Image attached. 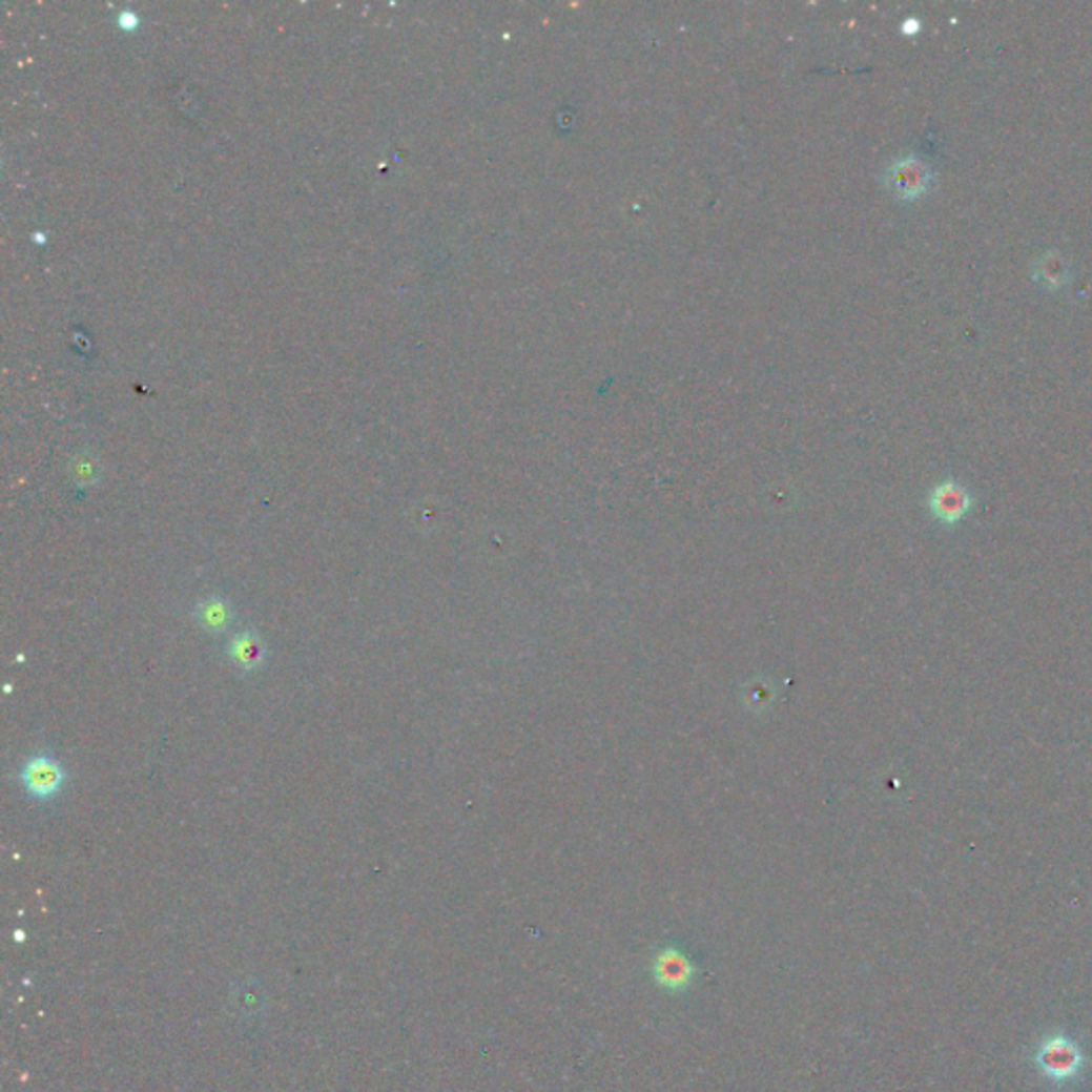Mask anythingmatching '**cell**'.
<instances>
[{"label":"cell","instance_id":"cell-9","mask_svg":"<svg viewBox=\"0 0 1092 1092\" xmlns=\"http://www.w3.org/2000/svg\"><path fill=\"white\" fill-rule=\"evenodd\" d=\"M918 28H920V22H918V20H909V22H907V28H903V30H907V33L913 35Z\"/></svg>","mask_w":1092,"mask_h":1092},{"label":"cell","instance_id":"cell-1","mask_svg":"<svg viewBox=\"0 0 1092 1092\" xmlns=\"http://www.w3.org/2000/svg\"><path fill=\"white\" fill-rule=\"evenodd\" d=\"M1033 1063L1037 1071L1054 1086L1077 1081L1086 1069V1054L1075 1039L1065 1033L1048 1035L1039 1042Z\"/></svg>","mask_w":1092,"mask_h":1092},{"label":"cell","instance_id":"cell-5","mask_svg":"<svg viewBox=\"0 0 1092 1092\" xmlns=\"http://www.w3.org/2000/svg\"><path fill=\"white\" fill-rule=\"evenodd\" d=\"M696 967L679 948H666L653 961V980L666 990H683L692 984Z\"/></svg>","mask_w":1092,"mask_h":1092},{"label":"cell","instance_id":"cell-2","mask_svg":"<svg viewBox=\"0 0 1092 1092\" xmlns=\"http://www.w3.org/2000/svg\"><path fill=\"white\" fill-rule=\"evenodd\" d=\"M928 511L936 523L945 528H956L971 515L973 495L963 482L954 478L941 480L928 493Z\"/></svg>","mask_w":1092,"mask_h":1092},{"label":"cell","instance_id":"cell-6","mask_svg":"<svg viewBox=\"0 0 1092 1092\" xmlns=\"http://www.w3.org/2000/svg\"><path fill=\"white\" fill-rule=\"evenodd\" d=\"M227 655L231 662L242 671H256L265 662V644L261 636L252 630H244L235 634L227 644Z\"/></svg>","mask_w":1092,"mask_h":1092},{"label":"cell","instance_id":"cell-7","mask_svg":"<svg viewBox=\"0 0 1092 1092\" xmlns=\"http://www.w3.org/2000/svg\"><path fill=\"white\" fill-rule=\"evenodd\" d=\"M194 617L201 623V627L207 630L209 634H221V632H225L231 625L233 609H231V604L227 600L218 598V596H211V598L199 602V606L194 611Z\"/></svg>","mask_w":1092,"mask_h":1092},{"label":"cell","instance_id":"cell-8","mask_svg":"<svg viewBox=\"0 0 1092 1092\" xmlns=\"http://www.w3.org/2000/svg\"><path fill=\"white\" fill-rule=\"evenodd\" d=\"M1035 280L1046 288H1063L1069 280V265L1060 252H1046L1035 261Z\"/></svg>","mask_w":1092,"mask_h":1092},{"label":"cell","instance_id":"cell-4","mask_svg":"<svg viewBox=\"0 0 1092 1092\" xmlns=\"http://www.w3.org/2000/svg\"><path fill=\"white\" fill-rule=\"evenodd\" d=\"M20 779H22L24 787L28 789V794H33L35 798L47 800L64 787L66 772L54 758L35 756L24 764Z\"/></svg>","mask_w":1092,"mask_h":1092},{"label":"cell","instance_id":"cell-3","mask_svg":"<svg viewBox=\"0 0 1092 1092\" xmlns=\"http://www.w3.org/2000/svg\"><path fill=\"white\" fill-rule=\"evenodd\" d=\"M886 184L901 201H915L928 192L932 184V169L918 157H901L890 165Z\"/></svg>","mask_w":1092,"mask_h":1092}]
</instances>
